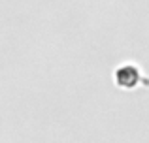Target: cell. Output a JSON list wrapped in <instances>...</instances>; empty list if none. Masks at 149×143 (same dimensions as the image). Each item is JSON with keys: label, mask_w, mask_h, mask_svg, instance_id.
<instances>
[{"label": "cell", "mask_w": 149, "mask_h": 143, "mask_svg": "<svg viewBox=\"0 0 149 143\" xmlns=\"http://www.w3.org/2000/svg\"><path fill=\"white\" fill-rule=\"evenodd\" d=\"M123 75H127V79H121L119 85H123V87H132V85L136 83V79H138V72L134 70V68H121L119 70Z\"/></svg>", "instance_id": "6da1fadb"}]
</instances>
